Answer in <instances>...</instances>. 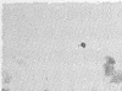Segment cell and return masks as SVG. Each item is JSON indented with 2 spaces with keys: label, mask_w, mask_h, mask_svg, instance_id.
Returning <instances> with one entry per match:
<instances>
[{
  "label": "cell",
  "mask_w": 122,
  "mask_h": 91,
  "mask_svg": "<svg viewBox=\"0 0 122 91\" xmlns=\"http://www.w3.org/2000/svg\"><path fill=\"white\" fill-rule=\"evenodd\" d=\"M106 63L110 65H115V59L111 58V57H106Z\"/></svg>",
  "instance_id": "cell-3"
},
{
  "label": "cell",
  "mask_w": 122,
  "mask_h": 91,
  "mask_svg": "<svg viewBox=\"0 0 122 91\" xmlns=\"http://www.w3.org/2000/svg\"><path fill=\"white\" fill-rule=\"evenodd\" d=\"M45 91H48V90H45Z\"/></svg>",
  "instance_id": "cell-5"
},
{
  "label": "cell",
  "mask_w": 122,
  "mask_h": 91,
  "mask_svg": "<svg viewBox=\"0 0 122 91\" xmlns=\"http://www.w3.org/2000/svg\"><path fill=\"white\" fill-rule=\"evenodd\" d=\"M104 72H105V75L106 76H112L115 74V69H114V65H110L107 63L104 64Z\"/></svg>",
  "instance_id": "cell-1"
},
{
  "label": "cell",
  "mask_w": 122,
  "mask_h": 91,
  "mask_svg": "<svg viewBox=\"0 0 122 91\" xmlns=\"http://www.w3.org/2000/svg\"><path fill=\"white\" fill-rule=\"evenodd\" d=\"M111 83L112 84H118L122 83V73H115L111 78Z\"/></svg>",
  "instance_id": "cell-2"
},
{
  "label": "cell",
  "mask_w": 122,
  "mask_h": 91,
  "mask_svg": "<svg viewBox=\"0 0 122 91\" xmlns=\"http://www.w3.org/2000/svg\"><path fill=\"white\" fill-rule=\"evenodd\" d=\"M1 91H9V90H7V89H3Z\"/></svg>",
  "instance_id": "cell-4"
}]
</instances>
